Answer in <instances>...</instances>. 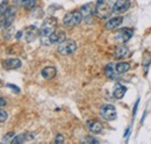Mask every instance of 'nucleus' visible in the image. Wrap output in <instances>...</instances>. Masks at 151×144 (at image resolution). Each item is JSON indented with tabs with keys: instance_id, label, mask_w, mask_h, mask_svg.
<instances>
[{
	"instance_id": "nucleus-8",
	"label": "nucleus",
	"mask_w": 151,
	"mask_h": 144,
	"mask_svg": "<svg viewBox=\"0 0 151 144\" xmlns=\"http://www.w3.org/2000/svg\"><path fill=\"white\" fill-rule=\"evenodd\" d=\"M37 36H40V30L35 26H29L23 30V37H24L26 42H28V43L35 41V38Z\"/></svg>"
},
{
	"instance_id": "nucleus-13",
	"label": "nucleus",
	"mask_w": 151,
	"mask_h": 144,
	"mask_svg": "<svg viewBox=\"0 0 151 144\" xmlns=\"http://www.w3.org/2000/svg\"><path fill=\"white\" fill-rule=\"evenodd\" d=\"M122 21H123V18H122V17H115V18L109 19V20L106 22L105 28H106L107 30H114V29H116V28L122 23Z\"/></svg>"
},
{
	"instance_id": "nucleus-7",
	"label": "nucleus",
	"mask_w": 151,
	"mask_h": 144,
	"mask_svg": "<svg viewBox=\"0 0 151 144\" xmlns=\"http://www.w3.org/2000/svg\"><path fill=\"white\" fill-rule=\"evenodd\" d=\"M134 30L132 28H121L116 32L115 34V38L120 42V43H126L127 41H129L132 38Z\"/></svg>"
},
{
	"instance_id": "nucleus-10",
	"label": "nucleus",
	"mask_w": 151,
	"mask_h": 144,
	"mask_svg": "<svg viewBox=\"0 0 151 144\" xmlns=\"http://www.w3.org/2000/svg\"><path fill=\"white\" fill-rule=\"evenodd\" d=\"M130 6L129 0H116L113 6V13L115 14H121L124 13Z\"/></svg>"
},
{
	"instance_id": "nucleus-1",
	"label": "nucleus",
	"mask_w": 151,
	"mask_h": 144,
	"mask_svg": "<svg viewBox=\"0 0 151 144\" xmlns=\"http://www.w3.org/2000/svg\"><path fill=\"white\" fill-rule=\"evenodd\" d=\"M56 19L54 18H48L43 21V23L41 24V28H40V38H41L42 44H44V45L50 44L49 37L56 30Z\"/></svg>"
},
{
	"instance_id": "nucleus-14",
	"label": "nucleus",
	"mask_w": 151,
	"mask_h": 144,
	"mask_svg": "<svg viewBox=\"0 0 151 144\" xmlns=\"http://www.w3.org/2000/svg\"><path fill=\"white\" fill-rule=\"evenodd\" d=\"M105 74L109 78V79H117L120 77V73L116 71V68H115V64L114 63H109L106 68H105Z\"/></svg>"
},
{
	"instance_id": "nucleus-28",
	"label": "nucleus",
	"mask_w": 151,
	"mask_h": 144,
	"mask_svg": "<svg viewBox=\"0 0 151 144\" xmlns=\"http://www.w3.org/2000/svg\"><path fill=\"white\" fill-rule=\"evenodd\" d=\"M55 143H64V137L62 135H57L56 138H55Z\"/></svg>"
},
{
	"instance_id": "nucleus-20",
	"label": "nucleus",
	"mask_w": 151,
	"mask_h": 144,
	"mask_svg": "<svg viewBox=\"0 0 151 144\" xmlns=\"http://www.w3.org/2000/svg\"><path fill=\"white\" fill-rule=\"evenodd\" d=\"M7 8H8L7 0H4L0 4V28H2L5 26V14H6Z\"/></svg>"
},
{
	"instance_id": "nucleus-19",
	"label": "nucleus",
	"mask_w": 151,
	"mask_h": 144,
	"mask_svg": "<svg viewBox=\"0 0 151 144\" xmlns=\"http://www.w3.org/2000/svg\"><path fill=\"white\" fill-rule=\"evenodd\" d=\"M150 64H151V54L149 53V51H144L142 66H143V71H144V74H145V76L148 74V71H149V66H150Z\"/></svg>"
},
{
	"instance_id": "nucleus-22",
	"label": "nucleus",
	"mask_w": 151,
	"mask_h": 144,
	"mask_svg": "<svg viewBox=\"0 0 151 144\" xmlns=\"http://www.w3.org/2000/svg\"><path fill=\"white\" fill-rule=\"evenodd\" d=\"M18 2L26 8H33L36 5V0H18Z\"/></svg>"
},
{
	"instance_id": "nucleus-9",
	"label": "nucleus",
	"mask_w": 151,
	"mask_h": 144,
	"mask_svg": "<svg viewBox=\"0 0 151 144\" xmlns=\"http://www.w3.org/2000/svg\"><path fill=\"white\" fill-rule=\"evenodd\" d=\"M1 65L5 70H17V69L21 68L22 63L18 58H8V59H4Z\"/></svg>"
},
{
	"instance_id": "nucleus-4",
	"label": "nucleus",
	"mask_w": 151,
	"mask_h": 144,
	"mask_svg": "<svg viewBox=\"0 0 151 144\" xmlns=\"http://www.w3.org/2000/svg\"><path fill=\"white\" fill-rule=\"evenodd\" d=\"M81 20H83L81 13L79 11H73L65 14V17L63 18V23L66 27H75L81 22Z\"/></svg>"
},
{
	"instance_id": "nucleus-30",
	"label": "nucleus",
	"mask_w": 151,
	"mask_h": 144,
	"mask_svg": "<svg viewBox=\"0 0 151 144\" xmlns=\"http://www.w3.org/2000/svg\"><path fill=\"white\" fill-rule=\"evenodd\" d=\"M0 84H1V80H0Z\"/></svg>"
},
{
	"instance_id": "nucleus-23",
	"label": "nucleus",
	"mask_w": 151,
	"mask_h": 144,
	"mask_svg": "<svg viewBox=\"0 0 151 144\" xmlns=\"http://www.w3.org/2000/svg\"><path fill=\"white\" fill-rule=\"evenodd\" d=\"M26 140H27V137H26V134H20V135H18V136H15V137L13 138L12 143H13V144L23 143V142H24Z\"/></svg>"
},
{
	"instance_id": "nucleus-17",
	"label": "nucleus",
	"mask_w": 151,
	"mask_h": 144,
	"mask_svg": "<svg viewBox=\"0 0 151 144\" xmlns=\"http://www.w3.org/2000/svg\"><path fill=\"white\" fill-rule=\"evenodd\" d=\"M56 73H57L56 68H54V66H47V68H44L42 70V72H41L42 77L44 79H47V80H51L52 78H55Z\"/></svg>"
},
{
	"instance_id": "nucleus-12",
	"label": "nucleus",
	"mask_w": 151,
	"mask_h": 144,
	"mask_svg": "<svg viewBox=\"0 0 151 144\" xmlns=\"http://www.w3.org/2000/svg\"><path fill=\"white\" fill-rule=\"evenodd\" d=\"M65 40H66V36H65V33L63 30H55L49 37L50 44H55V43L58 44V43H60V42H63Z\"/></svg>"
},
{
	"instance_id": "nucleus-18",
	"label": "nucleus",
	"mask_w": 151,
	"mask_h": 144,
	"mask_svg": "<svg viewBox=\"0 0 151 144\" xmlns=\"http://www.w3.org/2000/svg\"><path fill=\"white\" fill-rule=\"evenodd\" d=\"M128 55H129V49H128L126 45H119V47L115 49L114 57L121 59V58H126Z\"/></svg>"
},
{
	"instance_id": "nucleus-15",
	"label": "nucleus",
	"mask_w": 151,
	"mask_h": 144,
	"mask_svg": "<svg viewBox=\"0 0 151 144\" xmlns=\"http://www.w3.org/2000/svg\"><path fill=\"white\" fill-rule=\"evenodd\" d=\"M86 127H87V129H88L91 132H93V134H99V132L102 131V125H101L100 122H98V121L88 120V121L86 122Z\"/></svg>"
},
{
	"instance_id": "nucleus-29",
	"label": "nucleus",
	"mask_w": 151,
	"mask_h": 144,
	"mask_svg": "<svg viewBox=\"0 0 151 144\" xmlns=\"http://www.w3.org/2000/svg\"><path fill=\"white\" fill-rule=\"evenodd\" d=\"M5 105H6V100H5L4 98L0 96V107H4Z\"/></svg>"
},
{
	"instance_id": "nucleus-3",
	"label": "nucleus",
	"mask_w": 151,
	"mask_h": 144,
	"mask_svg": "<svg viewBox=\"0 0 151 144\" xmlns=\"http://www.w3.org/2000/svg\"><path fill=\"white\" fill-rule=\"evenodd\" d=\"M76 50H77V43L73 40H65V41L58 43V47H57L58 54L63 55V56L73 54Z\"/></svg>"
},
{
	"instance_id": "nucleus-2",
	"label": "nucleus",
	"mask_w": 151,
	"mask_h": 144,
	"mask_svg": "<svg viewBox=\"0 0 151 144\" xmlns=\"http://www.w3.org/2000/svg\"><path fill=\"white\" fill-rule=\"evenodd\" d=\"M116 0H96L95 14L100 19H107L113 13V6Z\"/></svg>"
},
{
	"instance_id": "nucleus-25",
	"label": "nucleus",
	"mask_w": 151,
	"mask_h": 144,
	"mask_svg": "<svg viewBox=\"0 0 151 144\" xmlns=\"http://www.w3.org/2000/svg\"><path fill=\"white\" fill-rule=\"evenodd\" d=\"M7 119H8V114H7V112L4 110V109H0V122H5Z\"/></svg>"
},
{
	"instance_id": "nucleus-27",
	"label": "nucleus",
	"mask_w": 151,
	"mask_h": 144,
	"mask_svg": "<svg viewBox=\"0 0 151 144\" xmlns=\"http://www.w3.org/2000/svg\"><path fill=\"white\" fill-rule=\"evenodd\" d=\"M7 87H9V89H12V90L14 91L15 93H20V89L18 86H15V85H13V84H7Z\"/></svg>"
},
{
	"instance_id": "nucleus-16",
	"label": "nucleus",
	"mask_w": 151,
	"mask_h": 144,
	"mask_svg": "<svg viewBox=\"0 0 151 144\" xmlns=\"http://www.w3.org/2000/svg\"><path fill=\"white\" fill-rule=\"evenodd\" d=\"M126 92H127L126 86H123V85H122V84H120V83L115 84L114 90H113V95H114V98H115V99H122V98L124 96Z\"/></svg>"
},
{
	"instance_id": "nucleus-21",
	"label": "nucleus",
	"mask_w": 151,
	"mask_h": 144,
	"mask_svg": "<svg viewBox=\"0 0 151 144\" xmlns=\"http://www.w3.org/2000/svg\"><path fill=\"white\" fill-rule=\"evenodd\" d=\"M115 68H116V71L119 72L120 74H122V73H126V72L129 71L130 64L129 63H126V62H121V63L115 64Z\"/></svg>"
},
{
	"instance_id": "nucleus-11",
	"label": "nucleus",
	"mask_w": 151,
	"mask_h": 144,
	"mask_svg": "<svg viewBox=\"0 0 151 144\" xmlns=\"http://www.w3.org/2000/svg\"><path fill=\"white\" fill-rule=\"evenodd\" d=\"M14 19H15V8L12 7V6H8V8L6 11V14H5V26H4V28L12 27Z\"/></svg>"
},
{
	"instance_id": "nucleus-26",
	"label": "nucleus",
	"mask_w": 151,
	"mask_h": 144,
	"mask_svg": "<svg viewBox=\"0 0 151 144\" xmlns=\"http://www.w3.org/2000/svg\"><path fill=\"white\" fill-rule=\"evenodd\" d=\"M83 142H84V143H99L98 140H95V138H93V137H90V136L85 137V138L83 140Z\"/></svg>"
},
{
	"instance_id": "nucleus-5",
	"label": "nucleus",
	"mask_w": 151,
	"mask_h": 144,
	"mask_svg": "<svg viewBox=\"0 0 151 144\" xmlns=\"http://www.w3.org/2000/svg\"><path fill=\"white\" fill-rule=\"evenodd\" d=\"M100 115L106 121H114L116 119V116H117L116 109H115L113 105H104L102 107L100 108Z\"/></svg>"
},
{
	"instance_id": "nucleus-24",
	"label": "nucleus",
	"mask_w": 151,
	"mask_h": 144,
	"mask_svg": "<svg viewBox=\"0 0 151 144\" xmlns=\"http://www.w3.org/2000/svg\"><path fill=\"white\" fill-rule=\"evenodd\" d=\"M14 137H15L14 132H13V131H11V132L6 134L5 138L2 140V143H8V142H11V143H12V141H13V138H14Z\"/></svg>"
},
{
	"instance_id": "nucleus-6",
	"label": "nucleus",
	"mask_w": 151,
	"mask_h": 144,
	"mask_svg": "<svg viewBox=\"0 0 151 144\" xmlns=\"http://www.w3.org/2000/svg\"><path fill=\"white\" fill-rule=\"evenodd\" d=\"M79 12L81 13L83 20L86 21V22H88L90 19L92 18V15L95 14V6H93L92 2H90V4H85V5H83V6L80 7Z\"/></svg>"
}]
</instances>
